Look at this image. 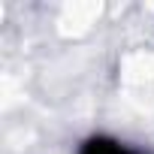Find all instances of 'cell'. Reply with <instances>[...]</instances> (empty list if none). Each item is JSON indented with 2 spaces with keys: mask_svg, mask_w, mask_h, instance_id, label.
Listing matches in <instances>:
<instances>
[{
  "mask_svg": "<svg viewBox=\"0 0 154 154\" xmlns=\"http://www.w3.org/2000/svg\"><path fill=\"white\" fill-rule=\"evenodd\" d=\"M82 154H133V151H127L124 145H118L112 139H91L82 148Z\"/></svg>",
  "mask_w": 154,
  "mask_h": 154,
  "instance_id": "cell-1",
  "label": "cell"
}]
</instances>
